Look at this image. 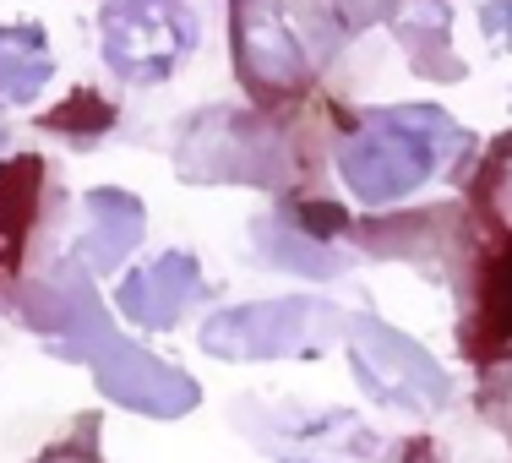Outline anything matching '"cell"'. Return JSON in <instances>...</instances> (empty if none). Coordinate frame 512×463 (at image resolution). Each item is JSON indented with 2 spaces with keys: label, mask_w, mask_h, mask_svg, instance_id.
Here are the masks:
<instances>
[{
  "label": "cell",
  "mask_w": 512,
  "mask_h": 463,
  "mask_svg": "<svg viewBox=\"0 0 512 463\" xmlns=\"http://www.w3.org/2000/svg\"><path fill=\"white\" fill-rule=\"evenodd\" d=\"M50 77H55V60H50L44 28H33V22H6V28H0V109L33 104Z\"/></svg>",
  "instance_id": "14"
},
{
  "label": "cell",
  "mask_w": 512,
  "mask_h": 463,
  "mask_svg": "<svg viewBox=\"0 0 512 463\" xmlns=\"http://www.w3.org/2000/svg\"><path fill=\"white\" fill-rule=\"evenodd\" d=\"M39 186H44L39 153H17L0 164V284L17 278V267H22L28 229L39 218Z\"/></svg>",
  "instance_id": "13"
},
{
  "label": "cell",
  "mask_w": 512,
  "mask_h": 463,
  "mask_svg": "<svg viewBox=\"0 0 512 463\" xmlns=\"http://www.w3.org/2000/svg\"><path fill=\"white\" fill-rule=\"evenodd\" d=\"M469 213L485 218V229H496L502 240H512V131L485 148L469 186Z\"/></svg>",
  "instance_id": "16"
},
{
  "label": "cell",
  "mask_w": 512,
  "mask_h": 463,
  "mask_svg": "<svg viewBox=\"0 0 512 463\" xmlns=\"http://www.w3.org/2000/svg\"><path fill=\"white\" fill-rule=\"evenodd\" d=\"M398 44H404L409 66L420 77L436 82H458L463 77V60L453 50V17H447V0H404L393 22Z\"/></svg>",
  "instance_id": "12"
},
{
  "label": "cell",
  "mask_w": 512,
  "mask_h": 463,
  "mask_svg": "<svg viewBox=\"0 0 512 463\" xmlns=\"http://www.w3.org/2000/svg\"><path fill=\"white\" fill-rule=\"evenodd\" d=\"M104 60L131 88L175 77L180 60L197 50V17L186 0H109L104 17Z\"/></svg>",
  "instance_id": "7"
},
{
  "label": "cell",
  "mask_w": 512,
  "mask_h": 463,
  "mask_svg": "<svg viewBox=\"0 0 512 463\" xmlns=\"http://www.w3.org/2000/svg\"><path fill=\"white\" fill-rule=\"evenodd\" d=\"M0 148H6V131H0Z\"/></svg>",
  "instance_id": "22"
},
{
  "label": "cell",
  "mask_w": 512,
  "mask_h": 463,
  "mask_svg": "<svg viewBox=\"0 0 512 463\" xmlns=\"http://www.w3.org/2000/svg\"><path fill=\"white\" fill-rule=\"evenodd\" d=\"M474 393H480V409L512 436V349L480 365V387Z\"/></svg>",
  "instance_id": "18"
},
{
  "label": "cell",
  "mask_w": 512,
  "mask_h": 463,
  "mask_svg": "<svg viewBox=\"0 0 512 463\" xmlns=\"http://www.w3.org/2000/svg\"><path fill=\"white\" fill-rule=\"evenodd\" d=\"M251 246L262 251V262L300 273V278H333L344 267V251H333L327 240H311L295 218H262L251 229Z\"/></svg>",
  "instance_id": "15"
},
{
  "label": "cell",
  "mask_w": 512,
  "mask_h": 463,
  "mask_svg": "<svg viewBox=\"0 0 512 463\" xmlns=\"http://www.w3.org/2000/svg\"><path fill=\"white\" fill-rule=\"evenodd\" d=\"M17 311L28 316L33 333L55 338L60 355L93 365V382L104 387V398H115L131 414H153V420H180L197 409L202 387L191 382L180 365H164L148 349L126 344L115 333V322L104 316L99 295H93L88 267H55L50 278H39L33 289H22Z\"/></svg>",
  "instance_id": "1"
},
{
  "label": "cell",
  "mask_w": 512,
  "mask_h": 463,
  "mask_svg": "<svg viewBox=\"0 0 512 463\" xmlns=\"http://www.w3.org/2000/svg\"><path fill=\"white\" fill-rule=\"evenodd\" d=\"M82 213H88V235H82L77 257L82 267L93 273H115L131 251L142 246V229H148V213L131 191H115V186H99L82 197Z\"/></svg>",
  "instance_id": "10"
},
{
  "label": "cell",
  "mask_w": 512,
  "mask_h": 463,
  "mask_svg": "<svg viewBox=\"0 0 512 463\" xmlns=\"http://www.w3.org/2000/svg\"><path fill=\"white\" fill-rule=\"evenodd\" d=\"M404 0H333V17L344 22V33H365L371 22H387L398 17Z\"/></svg>",
  "instance_id": "19"
},
{
  "label": "cell",
  "mask_w": 512,
  "mask_h": 463,
  "mask_svg": "<svg viewBox=\"0 0 512 463\" xmlns=\"http://www.w3.org/2000/svg\"><path fill=\"white\" fill-rule=\"evenodd\" d=\"M262 442L278 463H355L382 453V442L349 414H284L262 425Z\"/></svg>",
  "instance_id": "9"
},
{
  "label": "cell",
  "mask_w": 512,
  "mask_h": 463,
  "mask_svg": "<svg viewBox=\"0 0 512 463\" xmlns=\"http://www.w3.org/2000/svg\"><path fill=\"white\" fill-rule=\"evenodd\" d=\"M207 295V278L191 251H164L148 267L126 273L120 284V316L137 327H175Z\"/></svg>",
  "instance_id": "8"
},
{
  "label": "cell",
  "mask_w": 512,
  "mask_h": 463,
  "mask_svg": "<svg viewBox=\"0 0 512 463\" xmlns=\"http://www.w3.org/2000/svg\"><path fill=\"white\" fill-rule=\"evenodd\" d=\"M175 175L191 186H289V142L267 120V109L213 104L191 115L175 137Z\"/></svg>",
  "instance_id": "4"
},
{
  "label": "cell",
  "mask_w": 512,
  "mask_h": 463,
  "mask_svg": "<svg viewBox=\"0 0 512 463\" xmlns=\"http://www.w3.org/2000/svg\"><path fill=\"white\" fill-rule=\"evenodd\" d=\"M333 338H344V311L316 295H284V300H251L207 316L202 349L218 360H300L322 355Z\"/></svg>",
  "instance_id": "5"
},
{
  "label": "cell",
  "mask_w": 512,
  "mask_h": 463,
  "mask_svg": "<svg viewBox=\"0 0 512 463\" xmlns=\"http://www.w3.org/2000/svg\"><path fill=\"white\" fill-rule=\"evenodd\" d=\"M469 153L474 137L442 104H393L360 115L355 131H344L333 164L365 207H387L414 197L447 169H458Z\"/></svg>",
  "instance_id": "2"
},
{
  "label": "cell",
  "mask_w": 512,
  "mask_h": 463,
  "mask_svg": "<svg viewBox=\"0 0 512 463\" xmlns=\"http://www.w3.org/2000/svg\"><path fill=\"white\" fill-rule=\"evenodd\" d=\"M229 33L256 109L300 104L349 39L327 0H229Z\"/></svg>",
  "instance_id": "3"
},
{
  "label": "cell",
  "mask_w": 512,
  "mask_h": 463,
  "mask_svg": "<svg viewBox=\"0 0 512 463\" xmlns=\"http://www.w3.org/2000/svg\"><path fill=\"white\" fill-rule=\"evenodd\" d=\"M39 463H99V453H93V442H60L50 453H39Z\"/></svg>",
  "instance_id": "21"
},
{
  "label": "cell",
  "mask_w": 512,
  "mask_h": 463,
  "mask_svg": "<svg viewBox=\"0 0 512 463\" xmlns=\"http://www.w3.org/2000/svg\"><path fill=\"white\" fill-rule=\"evenodd\" d=\"M44 126H50V131H66V137L93 142V137H104V131L115 126V104H104V93L82 88V93H71L60 109H50V115H44Z\"/></svg>",
  "instance_id": "17"
},
{
  "label": "cell",
  "mask_w": 512,
  "mask_h": 463,
  "mask_svg": "<svg viewBox=\"0 0 512 463\" xmlns=\"http://www.w3.org/2000/svg\"><path fill=\"white\" fill-rule=\"evenodd\" d=\"M512 349V240L480 262V284H474V311L463 327V355L474 365L496 360Z\"/></svg>",
  "instance_id": "11"
},
{
  "label": "cell",
  "mask_w": 512,
  "mask_h": 463,
  "mask_svg": "<svg viewBox=\"0 0 512 463\" xmlns=\"http://www.w3.org/2000/svg\"><path fill=\"white\" fill-rule=\"evenodd\" d=\"M480 28L491 44H502V50H512V0H496V6L480 11Z\"/></svg>",
  "instance_id": "20"
},
{
  "label": "cell",
  "mask_w": 512,
  "mask_h": 463,
  "mask_svg": "<svg viewBox=\"0 0 512 463\" xmlns=\"http://www.w3.org/2000/svg\"><path fill=\"white\" fill-rule=\"evenodd\" d=\"M344 338H349V355H355V376L360 387L387 409H404V414H436L447 409L453 398V376L431 360V349H420L409 333L376 322V316H344Z\"/></svg>",
  "instance_id": "6"
}]
</instances>
